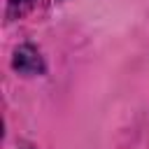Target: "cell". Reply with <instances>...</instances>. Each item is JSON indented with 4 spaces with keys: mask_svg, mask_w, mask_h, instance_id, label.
Wrapping results in <instances>:
<instances>
[{
    "mask_svg": "<svg viewBox=\"0 0 149 149\" xmlns=\"http://www.w3.org/2000/svg\"><path fill=\"white\" fill-rule=\"evenodd\" d=\"M14 68H16L21 74H37V72L44 70L37 49H33V47H28V44L16 49V54H14Z\"/></svg>",
    "mask_w": 149,
    "mask_h": 149,
    "instance_id": "cell-1",
    "label": "cell"
},
{
    "mask_svg": "<svg viewBox=\"0 0 149 149\" xmlns=\"http://www.w3.org/2000/svg\"><path fill=\"white\" fill-rule=\"evenodd\" d=\"M28 5H33V0H9V16L12 14H21Z\"/></svg>",
    "mask_w": 149,
    "mask_h": 149,
    "instance_id": "cell-2",
    "label": "cell"
}]
</instances>
